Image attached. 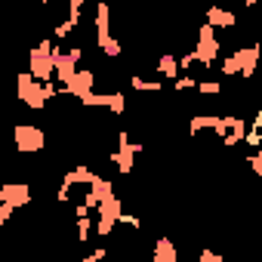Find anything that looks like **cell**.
Segmentation results:
<instances>
[{"label": "cell", "instance_id": "obj_1", "mask_svg": "<svg viewBox=\"0 0 262 262\" xmlns=\"http://www.w3.org/2000/svg\"><path fill=\"white\" fill-rule=\"evenodd\" d=\"M53 50H56V43L40 40V43H37V50H31V53H28V71H31V74H34V80H40V83H53V77H56Z\"/></svg>", "mask_w": 262, "mask_h": 262}, {"label": "cell", "instance_id": "obj_21", "mask_svg": "<svg viewBox=\"0 0 262 262\" xmlns=\"http://www.w3.org/2000/svg\"><path fill=\"white\" fill-rule=\"evenodd\" d=\"M123 108H126L123 93H111V96H108V111H111V114H123Z\"/></svg>", "mask_w": 262, "mask_h": 262}, {"label": "cell", "instance_id": "obj_24", "mask_svg": "<svg viewBox=\"0 0 262 262\" xmlns=\"http://www.w3.org/2000/svg\"><path fill=\"white\" fill-rule=\"evenodd\" d=\"M74 28H77V25H74L71 19H65V22H59V25L53 28V34H56V40H65V37H68V34L74 31Z\"/></svg>", "mask_w": 262, "mask_h": 262}, {"label": "cell", "instance_id": "obj_4", "mask_svg": "<svg viewBox=\"0 0 262 262\" xmlns=\"http://www.w3.org/2000/svg\"><path fill=\"white\" fill-rule=\"evenodd\" d=\"M19 99L31 108V111H40L47 108V93H43V83L34 80L31 71H22L19 74Z\"/></svg>", "mask_w": 262, "mask_h": 262}, {"label": "cell", "instance_id": "obj_32", "mask_svg": "<svg viewBox=\"0 0 262 262\" xmlns=\"http://www.w3.org/2000/svg\"><path fill=\"white\" fill-rule=\"evenodd\" d=\"M74 219H90V207H86L83 201L74 204Z\"/></svg>", "mask_w": 262, "mask_h": 262}, {"label": "cell", "instance_id": "obj_16", "mask_svg": "<svg viewBox=\"0 0 262 262\" xmlns=\"http://www.w3.org/2000/svg\"><path fill=\"white\" fill-rule=\"evenodd\" d=\"M90 191L99 198V204H102V201H111V198H117V194H114V185H111V179H105V176H99V173H96V179L90 182Z\"/></svg>", "mask_w": 262, "mask_h": 262}, {"label": "cell", "instance_id": "obj_6", "mask_svg": "<svg viewBox=\"0 0 262 262\" xmlns=\"http://www.w3.org/2000/svg\"><path fill=\"white\" fill-rule=\"evenodd\" d=\"M145 145H139V142H129V145H123V148H117V151H111L108 155V161L117 167V173H133V167H136V155L142 151Z\"/></svg>", "mask_w": 262, "mask_h": 262}, {"label": "cell", "instance_id": "obj_8", "mask_svg": "<svg viewBox=\"0 0 262 262\" xmlns=\"http://www.w3.org/2000/svg\"><path fill=\"white\" fill-rule=\"evenodd\" d=\"M93 83H96V74L90 68H80L74 74V80L68 86H62V96H74V99H83L86 93H93Z\"/></svg>", "mask_w": 262, "mask_h": 262}, {"label": "cell", "instance_id": "obj_29", "mask_svg": "<svg viewBox=\"0 0 262 262\" xmlns=\"http://www.w3.org/2000/svg\"><path fill=\"white\" fill-rule=\"evenodd\" d=\"M247 167L253 170V176H259V179H262V161H259L256 155H247Z\"/></svg>", "mask_w": 262, "mask_h": 262}, {"label": "cell", "instance_id": "obj_19", "mask_svg": "<svg viewBox=\"0 0 262 262\" xmlns=\"http://www.w3.org/2000/svg\"><path fill=\"white\" fill-rule=\"evenodd\" d=\"M96 47H99L108 59H117V56L123 53V47H120V40H117V37H108V40H102V43H96Z\"/></svg>", "mask_w": 262, "mask_h": 262}, {"label": "cell", "instance_id": "obj_9", "mask_svg": "<svg viewBox=\"0 0 262 262\" xmlns=\"http://www.w3.org/2000/svg\"><path fill=\"white\" fill-rule=\"evenodd\" d=\"M222 117H225V123H228V136L222 139V145H225V148L241 145V142L247 139V120H244V117H234V114H222Z\"/></svg>", "mask_w": 262, "mask_h": 262}, {"label": "cell", "instance_id": "obj_23", "mask_svg": "<svg viewBox=\"0 0 262 262\" xmlns=\"http://www.w3.org/2000/svg\"><path fill=\"white\" fill-rule=\"evenodd\" d=\"M93 225H96L93 219H77V241H80V244H86V241H90Z\"/></svg>", "mask_w": 262, "mask_h": 262}, {"label": "cell", "instance_id": "obj_15", "mask_svg": "<svg viewBox=\"0 0 262 262\" xmlns=\"http://www.w3.org/2000/svg\"><path fill=\"white\" fill-rule=\"evenodd\" d=\"M93 179H96V173H93L86 164H77L74 170H68V173H65V179H62V182H68V185H90Z\"/></svg>", "mask_w": 262, "mask_h": 262}, {"label": "cell", "instance_id": "obj_30", "mask_svg": "<svg viewBox=\"0 0 262 262\" xmlns=\"http://www.w3.org/2000/svg\"><path fill=\"white\" fill-rule=\"evenodd\" d=\"M13 213H16V207H10V204H0V225H7V222L13 219Z\"/></svg>", "mask_w": 262, "mask_h": 262}, {"label": "cell", "instance_id": "obj_17", "mask_svg": "<svg viewBox=\"0 0 262 262\" xmlns=\"http://www.w3.org/2000/svg\"><path fill=\"white\" fill-rule=\"evenodd\" d=\"M120 216H123V201H120V198H111V201H102V204H99V219L120 222Z\"/></svg>", "mask_w": 262, "mask_h": 262}, {"label": "cell", "instance_id": "obj_36", "mask_svg": "<svg viewBox=\"0 0 262 262\" xmlns=\"http://www.w3.org/2000/svg\"><path fill=\"white\" fill-rule=\"evenodd\" d=\"M90 256H93L96 262H105V259H108V250H105V247H96V250H93Z\"/></svg>", "mask_w": 262, "mask_h": 262}, {"label": "cell", "instance_id": "obj_33", "mask_svg": "<svg viewBox=\"0 0 262 262\" xmlns=\"http://www.w3.org/2000/svg\"><path fill=\"white\" fill-rule=\"evenodd\" d=\"M120 222H126L129 228H142V219H139V216H133V213H123V216H120Z\"/></svg>", "mask_w": 262, "mask_h": 262}, {"label": "cell", "instance_id": "obj_7", "mask_svg": "<svg viewBox=\"0 0 262 262\" xmlns=\"http://www.w3.org/2000/svg\"><path fill=\"white\" fill-rule=\"evenodd\" d=\"M234 56L241 59V77H253L259 62H262V47L259 43H250V47H241L234 50Z\"/></svg>", "mask_w": 262, "mask_h": 262}, {"label": "cell", "instance_id": "obj_22", "mask_svg": "<svg viewBox=\"0 0 262 262\" xmlns=\"http://www.w3.org/2000/svg\"><path fill=\"white\" fill-rule=\"evenodd\" d=\"M222 74H241V59H237L234 53L222 59Z\"/></svg>", "mask_w": 262, "mask_h": 262}, {"label": "cell", "instance_id": "obj_2", "mask_svg": "<svg viewBox=\"0 0 262 262\" xmlns=\"http://www.w3.org/2000/svg\"><path fill=\"white\" fill-rule=\"evenodd\" d=\"M194 59H198V65H204V68H213V62L219 59V40H216V28H210V25H201L198 28V43H194Z\"/></svg>", "mask_w": 262, "mask_h": 262}, {"label": "cell", "instance_id": "obj_28", "mask_svg": "<svg viewBox=\"0 0 262 262\" xmlns=\"http://www.w3.org/2000/svg\"><path fill=\"white\" fill-rule=\"evenodd\" d=\"M96 231H99V237H108L114 231V222L111 219H96Z\"/></svg>", "mask_w": 262, "mask_h": 262}, {"label": "cell", "instance_id": "obj_40", "mask_svg": "<svg viewBox=\"0 0 262 262\" xmlns=\"http://www.w3.org/2000/svg\"><path fill=\"white\" fill-rule=\"evenodd\" d=\"M259 7H262V0H259Z\"/></svg>", "mask_w": 262, "mask_h": 262}, {"label": "cell", "instance_id": "obj_34", "mask_svg": "<svg viewBox=\"0 0 262 262\" xmlns=\"http://www.w3.org/2000/svg\"><path fill=\"white\" fill-rule=\"evenodd\" d=\"M194 62H198V59H194V53H191V50H188V53H185V56H182V59H179V68H182V71H188V68H191V65H194Z\"/></svg>", "mask_w": 262, "mask_h": 262}, {"label": "cell", "instance_id": "obj_3", "mask_svg": "<svg viewBox=\"0 0 262 262\" xmlns=\"http://www.w3.org/2000/svg\"><path fill=\"white\" fill-rule=\"evenodd\" d=\"M13 139H16V148L22 155H37L47 145V133H43L40 126H34V123H16Z\"/></svg>", "mask_w": 262, "mask_h": 262}, {"label": "cell", "instance_id": "obj_27", "mask_svg": "<svg viewBox=\"0 0 262 262\" xmlns=\"http://www.w3.org/2000/svg\"><path fill=\"white\" fill-rule=\"evenodd\" d=\"M80 13H83V0H71V4H68V19L77 25L80 22Z\"/></svg>", "mask_w": 262, "mask_h": 262}, {"label": "cell", "instance_id": "obj_20", "mask_svg": "<svg viewBox=\"0 0 262 262\" xmlns=\"http://www.w3.org/2000/svg\"><path fill=\"white\" fill-rule=\"evenodd\" d=\"M198 93L201 96H219L222 93V83L219 80H198Z\"/></svg>", "mask_w": 262, "mask_h": 262}, {"label": "cell", "instance_id": "obj_14", "mask_svg": "<svg viewBox=\"0 0 262 262\" xmlns=\"http://www.w3.org/2000/svg\"><path fill=\"white\" fill-rule=\"evenodd\" d=\"M219 120H222L219 114H194L191 123H188V136H198V133H204V129H213V133H216Z\"/></svg>", "mask_w": 262, "mask_h": 262}, {"label": "cell", "instance_id": "obj_26", "mask_svg": "<svg viewBox=\"0 0 262 262\" xmlns=\"http://www.w3.org/2000/svg\"><path fill=\"white\" fill-rule=\"evenodd\" d=\"M244 142L259 151V148H262V129H247V139H244Z\"/></svg>", "mask_w": 262, "mask_h": 262}, {"label": "cell", "instance_id": "obj_38", "mask_svg": "<svg viewBox=\"0 0 262 262\" xmlns=\"http://www.w3.org/2000/svg\"><path fill=\"white\" fill-rule=\"evenodd\" d=\"M83 262H96V259H93V256H83Z\"/></svg>", "mask_w": 262, "mask_h": 262}, {"label": "cell", "instance_id": "obj_31", "mask_svg": "<svg viewBox=\"0 0 262 262\" xmlns=\"http://www.w3.org/2000/svg\"><path fill=\"white\" fill-rule=\"evenodd\" d=\"M56 201H59V204L71 201V185H68V182H62V185H59V191H56Z\"/></svg>", "mask_w": 262, "mask_h": 262}, {"label": "cell", "instance_id": "obj_35", "mask_svg": "<svg viewBox=\"0 0 262 262\" xmlns=\"http://www.w3.org/2000/svg\"><path fill=\"white\" fill-rule=\"evenodd\" d=\"M216 256H219L216 250H210V247H204V250H201V256H198V262H216Z\"/></svg>", "mask_w": 262, "mask_h": 262}, {"label": "cell", "instance_id": "obj_37", "mask_svg": "<svg viewBox=\"0 0 262 262\" xmlns=\"http://www.w3.org/2000/svg\"><path fill=\"white\" fill-rule=\"evenodd\" d=\"M216 262H234V259H222V256H216Z\"/></svg>", "mask_w": 262, "mask_h": 262}, {"label": "cell", "instance_id": "obj_25", "mask_svg": "<svg viewBox=\"0 0 262 262\" xmlns=\"http://www.w3.org/2000/svg\"><path fill=\"white\" fill-rule=\"evenodd\" d=\"M198 86V77H188V74H182L179 80H173V90L176 93H185V90H194Z\"/></svg>", "mask_w": 262, "mask_h": 262}, {"label": "cell", "instance_id": "obj_18", "mask_svg": "<svg viewBox=\"0 0 262 262\" xmlns=\"http://www.w3.org/2000/svg\"><path fill=\"white\" fill-rule=\"evenodd\" d=\"M129 86H133L136 93H161V90H164L161 80H145V77H139V74L129 77Z\"/></svg>", "mask_w": 262, "mask_h": 262}, {"label": "cell", "instance_id": "obj_11", "mask_svg": "<svg viewBox=\"0 0 262 262\" xmlns=\"http://www.w3.org/2000/svg\"><path fill=\"white\" fill-rule=\"evenodd\" d=\"M207 25L210 28H234L237 25V16L231 13V10H222V7H210L207 10Z\"/></svg>", "mask_w": 262, "mask_h": 262}, {"label": "cell", "instance_id": "obj_13", "mask_svg": "<svg viewBox=\"0 0 262 262\" xmlns=\"http://www.w3.org/2000/svg\"><path fill=\"white\" fill-rule=\"evenodd\" d=\"M158 74H161L164 80H179V77H182V68H179V59H176L173 53H164V56L158 59Z\"/></svg>", "mask_w": 262, "mask_h": 262}, {"label": "cell", "instance_id": "obj_39", "mask_svg": "<svg viewBox=\"0 0 262 262\" xmlns=\"http://www.w3.org/2000/svg\"><path fill=\"white\" fill-rule=\"evenodd\" d=\"M256 158H259V161H262V148H259V151H256Z\"/></svg>", "mask_w": 262, "mask_h": 262}, {"label": "cell", "instance_id": "obj_41", "mask_svg": "<svg viewBox=\"0 0 262 262\" xmlns=\"http://www.w3.org/2000/svg\"><path fill=\"white\" fill-rule=\"evenodd\" d=\"M259 90H262V83H259Z\"/></svg>", "mask_w": 262, "mask_h": 262}, {"label": "cell", "instance_id": "obj_12", "mask_svg": "<svg viewBox=\"0 0 262 262\" xmlns=\"http://www.w3.org/2000/svg\"><path fill=\"white\" fill-rule=\"evenodd\" d=\"M151 262H179V250L170 237H158L155 250H151Z\"/></svg>", "mask_w": 262, "mask_h": 262}, {"label": "cell", "instance_id": "obj_5", "mask_svg": "<svg viewBox=\"0 0 262 262\" xmlns=\"http://www.w3.org/2000/svg\"><path fill=\"white\" fill-rule=\"evenodd\" d=\"M0 204H10V207H28L31 204V185L25 182H4L0 185Z\"/></svg>", "mask_w": 262, "mask_h": 262}, {"label": "cell", "instance_id": "obj_10", "mask_svg": "<svg viewBox=\"0 0 262 262\" xmlns=\"http://www.w3.org/2000/svg\"><path fill=\"white\" fill-rule=\"evenodd\" d=\"M93 25H96V43H102V40L111 37V10H108V4H99L96 7Z\"/></svg>", "mask_w": 262, "mask_h": 262}]
</instances>
